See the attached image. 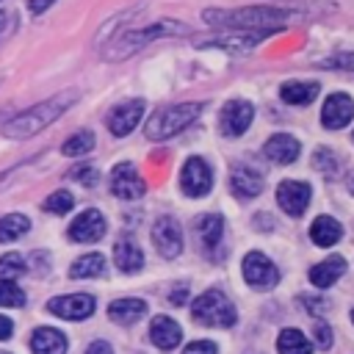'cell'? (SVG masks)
<instances>
[{
  "mask_svg": "<svg viewBox=\"0 0 354 354\" xmlns=\"http://www.w3.org/2000/svg\"><path fill=\"white\" fill-rule=\"evenodd\" d=\"M299 11L293 8H274V6H249V8H207L202 19L213 28L224 30H279L290 19H296Z\"/></svg>",
  "mask_w": 354,
  "mask_h": 354,
  "instance_id": "cell-1",
  "label": "cell"
},
{
  "mask_svg": "<svg viewBox=\"0 0 354 354\" xmlns=\"http://www.w3.org/2000/svg\"><path fill=\"white\" fill-rule=\"evenodd\" d=\"M77 102V94L75 91H64V94H55L28 111H22L19 116H14L11 122L3 124V136L6 138H30L36 133H41L47 124H53L66 108H72Z\"/></svg>",
  "mask_w": 354,
  "mask_h": 354,
  "instance_id": "cell-2",
  "label": "cell"
},
{
  "mask_svg": "<svg viewBox=\"0 0 354 354\" xmlns=\"http://www.w3.org/2000/svg\"><path fill=\"white\" fill-rule=\"evenodd\" d=\"M180 33H188V25L183 22H174V19H158L152 25H144V28H127L122 30L105 50V58L108 61H122L127 58L130 53H138L144 44L155 41V39H166V36H180Z\"/></svg>",
  "mask_w": 354,
  "mask_h": 354,
  "instance_id": "cell-3",
  "label": "cell"
},
{
  "mask_svg": "<svg viewBox=\"0 0 354 354\" xmlns=\"http://www.w3.org/2000/svg\"><path fill=\"white\" fill-rule=\"evenodd\" d=\"M199 111H202V102L169 105V108L158 111V113L147 122L144 136H147L149 141H166V138H171V136H177V133H183V130L199 116Z\"/></svg>",
  "mask_w": 354,
  "mask_h": 354,
  "instance_id": "cell-4",
  "label": "cell"
},
{
  "mask_svg": "<svg viewBox=\"0 0 354 354\" xmlns=\"http://www.w3.org/2000/svg\"><path fill=\"white\" fill-rule=\"evenodd\" d=\"M191 315H194L196 324H205V326H232L238 321V313H235L232 301L216 288L205 290L191 304Z\"/></svg>",
  "mask_w": 354,
  "mask_h": 354,
  "instance_id": "cell-5",
  "label": "cell"
},
{
  "mask_svg": "<svg viewBox=\"0 0 354 354\" xmlns=\"http://www.w3.org/2000/svg\"><path fill=\"white\" fill-rule=\"evenodd\" d=\"M254 119V108L252 102L246 100H230L224 108H221V119H218V127L227 138H235V136H243L249 130Z\"/></svg>",
  "mask_w": 354,
  "mask_h": 354,
  "instance_id": "cell-6",
  "label": "cell"
},
{
  "mask_svg": "<svg viewBox=\"0 0 354 354\" xmlns=\"http://www.w3.org/2000/svg\"><path fill=\"white\" fill-rule=\"evenodd\" d=\"M97 301L88 293H72V296H55L47 301V310L64 321H83L94 313Z\"/></svg>",
  "mask_w": 354,
  "mask_h": 354,
  "instance_id": "cell-7",
  "label": "cell"
},
{
  "mask_svg": "<svg viewBox=\"0 0 354 354\" xmlns=\"http://www.w3.org/2000/svg\"><path fill=\"white\" fill-rule=\"evenodd\" d=\"M243 279L252 285V288H274L279 282V271L277 266L263 254V252H249L243 257Z\"/></svg>",
  "mask_w": 354,
  "mask_h": 354,
  "instance_id": "cell-8",
  "label": "cell"
},
{
  "mask_svg": "<svg viewBox=\"0 0 354 354\" xmlns=\"http://www.w3.org/2000/svg\"><path fill=\"white\" fill-rule=\"evenodd\" d=\"M271 33L274 30H230V33H221V36H213V39H202L199 47H221L227 53H246Z\"/></svg>",
  "mask_w": 354,
  "mask_h": 354,
  "instance_id": "cell-9",
  "label": "cell"
},
{
  "mask_svg": "<svg viewBox=\"0 0 354 354\" xmlns=\"http://www.w3.org/2000/svg\"><path fill=\"white\" fill-rule=\"evenodd\" d=\"M180 185L188 196H205L213 185V171L202 158H188L180 171Z\"/></svg>",
  "mask_w": 354,
  "mask_h": 354,
  "instance_id": "cell-10",
  "label": "cell"
},
{
  "mask_svg": "<svg viewBox=\"0 0 354 354\" xmlns=\"http://www.w3.org/2000/svg\"><path fill=\"white\" fill-rule=\"evenodd\" d=\"M144 188L147 185H144V180H141V174L136 171L133 163L122 160V163L113 166V171H111V194L113 196H119V199H138L144 194Z\"/></svg>",
  "mask_w": 354,
  "mask_h": 354,
  "instance_id": "cell-11",
  "label": "cell"
},
{
  "mask_svg": "<svg viewBox=\"0 0 354 354\" xmlns=\"http://www.w3.org/2000/svg\"><path fill=\"white\" fill-rule=\"evenodd\" d=\"M310 196H313V191L301 180H282L277 185V205L288 216H301L307 210V205H310Z\"/></svg>",
  "mask_w": 354,
  "mask_h": 354,
  "instance_id": "cell-12",
  "label": "cell"
},
{
  "mask_svg": "<svg viewBox=\"0 0 354 354\" xmlns=\"http://www.w3.org/2000/svg\"><path fill=\"white\" fill-rule=\"evenodd\" d=\"M354 119V102L348 94L343 91H335L324 100V108H321V124L326 130H340L346 127L348 122Z\"/></svg>",
  "mask_w": 354,
  "mask_h": 354,
  "instance_id": "cell-13",
  "label": "cell"
},
{
  "mask_svg": "<svg viewBox=\"0 0 354 354\" xmlns=\"http://www.w3.org/2000/svg\"><path fill=\"white\" fill-rule=\"evenodd\" d=\"M152 243L155 249L163 254V257H177L180 249H183V232H180V224L177 218L171 216H160L152 227Z\"/></svg>",
  "mask_w": 354,
  "mask_h": 354,
  "instance_id": "cell-14",
  "label": "cell"
},
{
  "mask_svg": "<svg viewBox=\"0 0 354 354\" xmlns=\"http://www.w3.org/2000/svg\"><path fill=\"white\" fill-rule=\"evenodd\" d=\"M105 235V218L97 207L83 210L72 224H69V238L77 243H94Z\"/></svg>",
  "mask_w": 354,
  "mask_h": 354,
  "instance_id": "cell-15",
  "label": "cell"
},
{
  "mask_svg": "<svg viewBox=\"0 0 354 354\" xmlns=\"http://www.w3.org/2000/svg\"><path fill=\"white\" fill-rule=\"evenodd\" d=\"M141 113H144V100L122 102L119 108H113V111H111V116H108V130H111L116 138H122V136L133 133V127L138 124Z\"/></svg>",
  "mask_w": 354,
  "mask_h": 354,
  "instance_id": "cell-16",
  "label": "cell"
},
{
  "mask_svg": "<svg viewBox=\"0 0 354 354\" xmlns=\"http://www.w3.org/2000/svg\"><path fill=\"white\" fill-rule=\"evenodd\" d=\"M230 188H232V194L238 199H252V196H257L263 191V174L254 171L246 163L243 166H235L232 174H230Z\"/></svg>",
  "mask_w": 354,
  "mask_h": 354,
  "instance_id": "cell-17",
  "label": "cell"
},
{
  "mask_svg": "<svg viewBox=\"0 0 354 354\" xmlns=\"http://www.w3.org/2000/svg\"><path fill=\"white\" fill-rule=\"evenodd\" d=\"M149 337H152V343H155L158 348L171 351V348L183 340V329H180V324L171 321L169 315H155L152 324H149Z\"/></svg>",
  "mask_w": 354,
  "mask_h": 354,
  "instance_id": "cell-18",
  "label": "cell"
},
{
  "mask_svg": "<svg viewBox=\"0 0 354 354\" xmlns=\"http://www.w3.org/2000/svg\"><path fill=\"white\" fill-rule=\"evenodd\" d=\"M263 152H266V158L274 160V163H293V160L299 158V152H301V144H299L293 136H288V133H277V136H271V138L266 141Z\"/></svg>",
  "mask_w": 354,
  "mask_h": 354,
  "instance_id": "cell-19",
  "label": "cell"
},
{
  "mask_svg": "<svg viewBox=\"0 0 354 354\" xmlns=\"http://www.w3.org/2000/svg\"><path fill=\"white\" fill-rule=\"evenodd\" d=\"M33 354H66V335L53 326H39L30 335Z\"/></svg>",
  "mask_w": 354,
  "mask_h": 354,
  "instance_id": "cell-20",
  "label": "cell"
},
{
  "mask_svg": "<svg viewBox=\"0 0 354 354\" xmlns=\"http://www.w3.org/2000/svg\"><path fill=\"white\" fill-rule=\"evenodd\" d=\"M318 94H321V83L318 80H288L279 88V97L288 105H310Z\"/></svg>",
  "mask_w": 354,
  "mask_h": 354,
  "instance_id": "cell-21",
  "label": "cell"
},
{
  "mask_svg": "<svg viewBox=\"0 0 354 354\" xmlns=\"http://www.w3.org/2000/svg\"><path fill=\"white\" fill-rule=\"evenodd\" d=\"M343 271H346V260L340 254H332V257H326L310 268V282L315 288H329L343 277Z\"/></svg>",
  "mask_w": 354,
  "mask_h": 354,
  "instance_id": "cell-22",
  "label": "cell"
},
{
  "mask_svg": "<svg viewBox=\"0 0 354 354\" xmlns=\"http://www.w3.org/2000/svg\"><path fill=\"white\" fill-rule=\"evenodd\" d=\"M221 235H224V218L218 213H207L196 221V238L202 243V249L210 254L213 249H218L221 243Z\"/></svg>",
  "mask_w": 354,
  "mask_h": 354,
  "instance_id": "cell-23",
  "label": "cell"
},
{
  "mask_svg": "<svg viewBox=\"0 0 354 354\" xmlns=\"http://www.w3.org/2000/svg\"><path fill=\"white\" fill-rule=\"evenodd\" d=\"M340 235H343V227H340V221L337 218H332V216H318L315 221H313V227H310V241L315 243V246H335L337 241H340Z\"/></svg>",
  "mask_w": 354,
  "mask_h": 354,
  "instance_id": "cell-24",
  "label": "cell"
},
{
  "mask_svg": "<svg viewBox=\"0 0 354 354\" xmlns=\"http://www.w3.org/2000/svg\"><path fill=\"white\" fill-rule=\"evenodd\" d=\"M108 315L116 324H136L141 315H147V301L144 299H116L108 304Z\"/></svg>",
  "mask_w": 354,
  "mask_h": 354,
  "instance_id": "cell-25",
  "label": "cell"
},
{
  "mask_svg": "<svg viewBox=\"0 0 354 354\" xmlns=\"http://www.w3.org/2000/svg\"><path fill=\"white\" fill-rule=\"evenodd\" d=\"M113 263H116L119 271L133 274V271H138L144 266V254L133 241H119L116 249H113Z\"/></svg>",
  "mask_w": 354,
  "mask_h": 354,
  "instance_id": "cell-26",
  "label": "cell"
},
{
  "mask_svg": "<svg viewBox=\"0 0 354 354\" xmlns=\"http://www.w3.org/2000/svg\"><path fill=\"white\" fill-rule=\"evenodd\" d=\"M277 351H279V354H310V351H313V343L304 337V332L288 326V329H282L279 337H277Z\"/></svg>",
  "mask_w": 354,
  "mask_h": 354,
  "instance_id": "cell-27",
  "label": "cell"
},
{
  "mask_svg": "<svg viewBox=\"0 0 354 354\" xmlns=\"http://www.w3.org/2000/svg\"><path fill=\"white\" fill-rule=\"evenodd\" d=\"M102 271H105V257L97 254V252H91V254H83V257H77L72 263L69 277L72 279H86V277H100Z\"/></svg>",
  "mask_w": 354,
  "mask_h": 354,
  "instance_id": "cell-28",
  "label": "cell"
},
{
  "mask_svg": "<svg viewBox=\"0 0 354 354\" xmlns=\"http://www.w3.org/2000/svg\"><path fill=\"white\" fill-rule=\"evenodd\" d=\"M30 230V218L22 213H8L0 218V243H11L17 238H22Z\"/></svg>",
  "mask_w": 354,
  "mask_h": 354,
  "instance_id": "cell-29",
  "label": "cell"
},
{
  "mask_svg": "<svg viewBox=\"0 0 354 354\" xmlns=\"http://www.w3.org/2000/svg\"><path fill=\"white\" fill-rule=\"evenodd\" d=\"M91 149H94V133H88V130L75 133V136H72V138H66V141H64V147H61V152H64L66 158L88 155Z\"/></svg>",
  "mask_w": 354,
  "mask_h": 354,
  "instance_id": "cell-30",
  "label": "cell"
},
{
  "mask_svg": "<svg viewBox=\"0 0 354 354\" xmlns=\"http://www.w3.org/2000/svg\"><path fill=\"white\" fill-rule=\"evenodd\" d=\"M72 205H75V199H72V194H69L66 188L53 191V194L44 199V210H47V213H55V216L69 213V210H72Z\"/></svg>",
  "mask_w": 354,
  "mask_h": 354,
  "instance_id": "cell-31",
  "label": "cell"
},
{
  "mask_svg": "<svg viewBox=\"0 0 354 354\" xmlns=\"http://www.w3.org/2000/svg\"><path fill=\"white\" fill-rule=\"evenodd\" d=\"M22 304H25V293L17 288V282L0 277V307H22Z\"/></svg>",
  "mask_w": 354,
  "mask_h": 354,
  "instance_id": "cell-32",
  "label": "cell"
},
{
  "mask_svg": "<svg viewBox=\"0 0 354 354\" xmlns=\"http://www.w3.org/2000/svg\"><path fill=\"white\" fill-rule=\"evenodd\" d=\"M19 274H25V260H22V254H17V252L3 254V257H0V277H3V279H11V277H19Z\"/></svg>",
  "mask_w": 354,
  "mask_h": 354,
  "instance_id": "cell-33",
  "label": "cell"
},
{
  "mask_svg": "<svg viewBox=\"0 0 354 354\" xmlns=\"http://www.w3.org/2000/svg\"><path fill=\"white\" fill-rule=\"evenodd\" d=\"M313 166L321 169V171H326V174H332V171H337V158H335L332 149L318 147V149L313 152Z\"/></svg>",
  "mask_w": 354,
  "mask_h": 354,
  "instance_id": "cell-34",
  "label": "cell"
},
{
  "mask_svg": "<svg viewBox=\"0 0 354 354\" xmlns=\"http://www.w3.org/2000/svg\"><path fill=\"white\" fill-rule=\"evenodd\" d=\"M324 69H354V53H337L321 61Z\"/></svg>",
  "mask_w": 354,
  "mask_h": 354,
  "instance_id": "cell-35",
  "label": "cell"
},
{
  "mask_svg": "<svg viewBox=\"0 0 354 354\" xmlns=\"http://www.w3.org/2000/svg\"><path fill=\"white\" fill-rule=\"evenodd\" d=\"M69 180H80L83 185H94L97 183V169L88 166V163H80V166H75L69 171Z\"/></svg>",
  "mask_w": 354,
  "mask_h": 354,
  "instance_id": "cell-36",
  "label": "cell"
},
{
  "mask_svg": "<svg viewBox=\"0 0 354 354\" xmlns=\"http://www.w3.org/2000/svg\"><path fill=\"white\" fill-rule=\"evenodd\" d=\"M315 343L321 346V348H329L332 346V329H329V324L326 321H315Z\"/></svg>",
  "mask_w": 354,
  "mask_h": 354,
  "instance_id": "cell-37",
  "label": "cell"
},
{
  "mask_svg": "<svg viewBox=\"0 0 354 354\" xmlns=\"http://www.w3.org/2000/svg\"><path fill=\"white\" fill-rule=\"evenodd\" d=\"M216 351H218V346L213 340H194L185 346L183 354H216Z\"/></svg>",
  "mask_w": 354,
  "mask_h": 354,
  "instance_id": "cell-38",
  "label": "cell"
},
{
  "mask_svg": "<svg viewBox=\"0 0 354 354\" xmlns=\"http://www.w3.org/2000/svg\"><path fill=\"white\" fill-rule=\"evenodd\" d=\"M301 304L307 307V313H310V315H318L321 310H326V307H329V301H326V299H301Z\"/></svg>",
  "mask_w": 354,
  "mask_h": 354,
  "instance_id": "cell-39",
  "label": "cell"
},
{
  "mask_svg": "<svg viewBox=\"0 0 354 354\" xmlns=\"http://www.w3.org/2000/svg\"><path fill=\"white\" fill-rule=\"evenodd\" d=\"M83 354H113V348L105 343V340H94L91 346H86V351Z\"/></svg>",
  "mask_w": 354,
  "mask_h": 354,
  "instance_id": "cell-40",
  "label": "cell"
},
{
  "mask_svg": "<svg viewBox=\"0 0 354 354\" xmlns=\"http://www.w3.org/2000/svg\"><path fill=\"white\" fill-rule=\"evenodd\" d=\"M169 301H171V304H177V307H180V304H185V301H188V288H185V285L174 288V290H171V296H169Z\"/></svg>",
  "mask_w": 354,
  "mask_h": 354,
  "instance_id": "cell-41",
  "label": "cell"
},
{
  "mask_svg": "<svg viewBox=\"0 0 354 354\" xmlns=\"http://www.w3.org/2000/svg\"><path fill=\"white\" fill-rule=\"evenodd\" d=\"M14 28V14H8V11H0V39L8 33Z\"/></svg>",
  "mask_w": 354,
  "mask_h": 354,
  "instance_id": "cell-42",
  "label": "cell"
},
{
  "mask_svg": "<svg viewBox=\"0 0 354 354\" xmlns=\"http://www.w3.org/2000/svg\"><path fill=\"white\" fill-rule=\"evenodd\" d=\"M53 3H55V0H28V8H30V14H41V11H47Z\"/></svg>",
  "mask_w": 354,
  "mask_h": 354,
  "instance_id": "cell-43",
  "label": "cell"
},
{
  "mask_svg": "<svg viewBox=\"0 0 354 354\" xmlns=\"http://www.w3.org/2000/svg\"><path fill=\"white\" fill-rule=\"evenodd\" d=\"M11 329H14V324L6 315H0V340H8L11 337Z\"/></svg>",
  "mask_w": 354,
  "mask_h": 354,
  "instance_id": "cell-44",
  "label": "cell"
},
{
  "mask_svg": "<svg viewBox=\"0 0 354 354\" xmlns=\"http://www.w3.org/2000/svg\"><path fill=\"white\" fill-rule=\"evenodd\" d=\"M351 321H354V310H351Z\"/></svg>",
  "mask_w": 354,
  "mask_h": 354,
  "instance_id": "cell-45",
  "label": "cell"
}]
</instances>
